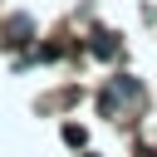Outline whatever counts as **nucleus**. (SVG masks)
Here are the masks:
<instances>
[{"label": "nucleus", "mask_w": 157, "mask_h": 157, "mask_svg": "<svg viewBox=\"0 0 157 157\" xmlns=\"http://www.w3.org/2000/svg\"><path fill=\"white\" fill-rule=\"evenodd\" d=\"M5 34H10V44H25V39H34V25H29V15H10V20H5Z\"/></svg>", "instance_id": "obj_1"}, {"label": "nucleus", "mask_w": 157, "mask_h": 157, "mask_svg": "<svg viewBox=\"0 0 157 157\" xmlns=\"http://www.w3.org/2000/svg\"><path fill=\"white\" fill-rule=\"evenodd\" d=\"M64 142H69V147H83V128L69 123V128H64Z\"/></svg>", "instance_id": "obj_2"}, {"label": "nucleus", "mask_w": 157, "mask_h": 157, "mask_svg": "<svg viewBox=\"0 0 157 157\" xmlns=\"http://www.w3.org/2000/svg\"><path fill=\"white\" fill-rule=\"evenodd\" d=\"M83 157H93V152H83Z\"/></svg>", "instance_id": "obj_3"}]
</instances>
